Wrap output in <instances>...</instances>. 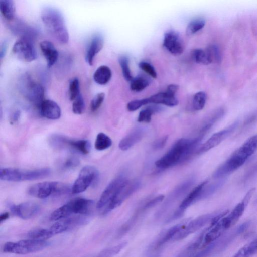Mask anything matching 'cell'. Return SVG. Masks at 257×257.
Here are the masks:
<instances>
[{
	"label": "cell",
	"instance_id": "33",
	"mask_svg": "<svg viewBox=\"0 0 257 257\" xmlns=\"http://www.w3.org/2000/svg\"><path fill=\"white\" fill-rule=\"evenodd\" d=\"M192 57L194 61L199 64L208 65L211 63L206 50L194 49L192 51Z\"/></svg>",
	"mask_w": 257,
	"mask_h": 257
},
{
	"label": "cell",
	"instance_id": "19",
	"mask_svg": "<svg viewBox=\"0 0 257 257\" xmlns=\"http://www.w3.org/2000/svg\"><path fill=\"white\" fill-rule=\"evenodd\" d=\"M104 44L103 37L99 34L95 35L91 40L87 47L85 60L89 65H92L95 56L102 49Z\"/></svg>",
	"mask_w": 257,
	"mask_h": 257
},
{
	"label": "cell",
	"instance_id": "25",
	"mask_svg": "<svg viewBox=\"0 0 257 257\" xmlns=\"http://www.w3.org/2000/svg\"><path fill=\"white\" fill-rule=\"evenodd\" d=\"M0 11L2 16L7 20H13L15 15V5L12 0L0 1Z\"/></svg>",
	"mask_w": 257,
	"mask_h": 257
},
{
	"label": "cell",
	"instance_id": "16",
	"mask_svg": "<svg viewBox=\"0 0 257 257\" xmlns=\"http://www.w3.org/2000/svg\"><path fill=\"white\" fill-rule=\"evenodd\" d=\"M52 139L54 140L55 144L69 145L83 154H87L90 151L91 144L87 140H69L61 136H56Z\"/></svg>",
	"mask_w": 257,
	"mask_h": 257
},
{
	"label": "cell",
	"instance_id": "9",
	"mask_svg": "<svg viewBox=\"0 0 257 257\" xmlns=\"http://www.w3.org/2000/svg\"><path fill=\"white\" fill-rule=\"evenodd\" d=\"M218 214L212 213L203 215L191 221L175 235L172 240H181L185 238L201 229L209 222H211L213 218Z\"/></svg>",
	"mask_w": 257,
	"mask_h": 257
},
{
	"label": "cell",
	"instance_id": "26",
	"mask_svg": "<svg viewBox=\"0 0 257 257\" xmlns=\"http://www.w3.org/2000/svg\"><path fill=\"white\" fill-rule=\"evenodd\" d=\"M257 253V239L241 248L232 257H252Z\"/></svg>",
	"mask_w": 257,
	"mask_h": 257
},
{
	"label": "cell",
	"instance_id": "49",
	"mask_svg": "<svg viewBox=\"0 0 257 257\" xmlns=\"http://www.w3.org/2000/svg\"><path fill=\"white\" fill-rule=\"evenodd\" d=\"M178 89V86L176 84H170L168 86L166 90L168 93L175 95L176 92Z\"/></svg>",
	"mask_w": 257,
	"mask_h": 257
},
{
	"label": "cell",
	"instance_id": "3",
	"mask_svg": "<svg viewBox=\"0 0 257 257\" xmlns=\"http://www.w3.org/2000/svg\"><path fill=\"white\" fill-rule=\"evenodd\" d=\"M41 18L49 33L59 42L66 44L69 41V33L62 13L57 9L46 7L41 13Z\"/></svg>",
	"mask_w": 257,
	"mask_h": 257
},
{
	"label": "cell",
	"instance_id": "8",
	"mask_svg": "<svg viewBox=\"0 0 257 257\" xmlns=\"http://www.w3.org/2000/svg\"><path fill=\"white\" fill-rule=\"evenodd\" d=\"M141 182L138 180H127L119 189L103 212L106 214L120 206L127 198L139 189Z\"/></svg>",
	"mask_w": 257,
	"mask_h": 257
},
{
	"label": "cell",
	"instance_id": "28",
	"mask_svg": "<svg viewBox=\"0 0 257 257\" xmlns=\"http://www.w3.org/2000/svg\"><path fill=\"white\" fill-rule=\"evenodd\" d=\"M161 110L162 108L160 106L157 105L149 106L140 112L137 121L139 122H150L153 114L160 111Z\"/></svg>",
	"mask_w": 257,
	"mask_h": 257
},
{
	"label": "cell",
	"instance_id": "52",
	"mask_svg": "<svg viewBox=\"0 0 257 257\" xmlns=\"http://www.w3.org/2000/svg\"><path fill=\"white\" fill-rule=\"evenodd\" d=\"M9 217V213L8 212H4L0 215V222L2 223Z\"/></svg>",
	"mask_w": 257,
	"mask_h": 257
},
{
	"label": "cell",
	"instance_id": "41",
	"mask_svg": "<svg viewBox=\"0 0 257 257\" xmlns=\"http://www.w3.org/2000/svg\"><path fill=\"white\" fill-rule=\"evenodd\" d=\"M85 102L81 94L79 95L72 103V111L76 114H81L85 110Z\"/></svg>",
	"mask_w": 257,
	"mask_h": 257
},
{
	"label": "cell",
	"instance_id": "31",
	"mask_svg": "<svg viewBox=\"0 0 257 257\" xmlns=\"http://www.w3.org/2000/svg\"><path fill=\"white\" fill-rule=\"evenodd\" d=\"M72 215L67 203L54 211L50 215V219L51 221H59L68 217Z\"/></svg>",
	"mask_w": 257,
	"mask_h": 257
},
{
	"label": "cell",
	"instance_id": "46",
	"mask_svg": "<svg viewBox=\"0 0 257 257\" xmlns=\"http://www.w3.org/2000/svg\"><path fill=\"white\" fill-rule=\"evenodd\" d=\"M79 160L76 157H70L64 161L62 168L64 170H71L79 165Z\"/></svg>",
	"mask_w": 257,
	"mask_h": 257
},
{
	"label": "cell",
	"instance_id": "44",
	"mask_svg": "<svg viewBox=\"0 0 257 257\" xmlns=\"http://www.w3.org/2000/svg\"><path fill=\"white\" fill-rule=\"evenodd\" d=\"M257 175V161L252 165L245 172L242 177V182L245 183L251 180Z\"/></svg>",
	"mask_w": 257,
	"mask_h": 257
},
{
	"label": "cell",
	"instance_id": "35",
	"mask_svg": "<svg viewBox=\"0 0 257 257\" xmlns=\"http://www.w3.org/2000/svg\"><path fill=\"white\" fill-rule=\"evenodd\" d=\"M205 25V21L201 18H196L192 20L186 28V34L192 35L201 30Z\"/></svg>",
	"mask_w": 257,
	"mask_h": 257
},
{
	"label": "cell",
	"instance_id": "5",
	"mask_svg": "<svg viewBox=\"0 0 257 257\" xmlns=\"http://www.w3.org/2000/svg\"><path fill=\"white\" fill-rule=\"evenodd\" d=\"M71 191L66 184L54 181H46L35 184L28 190V194L33 197L45 199L51 195L59 196Z\"/></svg>",
	"mask_w": 257,
	"mask_h": 257
},
{
	"label": "cell",
	"instance_id": "29",
	"mask_svg": "<svg viewBox=\"0 0 257 257\" xmlns=\"http://www.w3.org/2000/svg\"><path fill=\"white\" fill-rule=\"evenodd\" d=\"M27 236L30 239L46 241L53 236L49 229L37 228L30 231Z\"/></svg>",
	"mask_w": 257,
	"mask_h": 257
},
{
	"label": "cell",
	"instance_id": "47",
	"mask_svg": "<svg viewBox=\"0 0 257 257\" xmlns=\"http://www.w3.org/2000/svg\"><path fill=\"white\" fill-rule=\"evenodd\" d=\"M164 196H163V195L158 196L152 199V200L149 201L148 202H147L143 206V208L145 210L150 209V208L153 207L154 206H155V205H156L162 201V200L164 199Z\"/></svg>",
	"mask_w": 257,
	"mask_h": 257
},
{
	"label": "cell",
	"instance_id": "6",
	"mask_svg": "<svg viewBox=\"0 0 257 257\" xmlns=\"http://www.w3.org/2000/svg\"><path fill=\"white\" fill-rule=\"evenodd\" d=\"M48 245L49 243L46 241L29 238L17 242H8L4 245L3 251L5 252L24 254L41 250Z\"/></svg>",
	"mask_w": 257,
	"mask_h": 257
},
{
	"label": "cell",
	"instance_id": "38",
	"mask_svg": "<svg viewBox=\"0 0 257 257\" xmlns=\"http://www.w3.org/2000/svg\"><path fill=\"white\" fill-rule=\"evenodd\" d=\"M206 94L204 92L199 91L195 94L193 99V106L195 110L202 109L206 103Z\"/></svg>",
	"mask_w": 257,
	"mask_h": 257
},
{
	"label": "cell",
	"instance_id": "39",
	"mask_svg": "<svg viewBox=\"0 0 257 257\" xmlns=\"http://www.w3.org/2000/svg\"><path fill=\"white\" fill-rule=\"evenodd\" d=\"M206 51L208 54L210 60L212 62L220 63L221 61V54L219 47L213 44L210 45L207 49Z\"/></svg>",
	"mask_w": 257,
	"mask_h": 257
},
{
	"label": "cell",
	"instance_id": "51",
	"mask_svg": "<svg viewBox=\"0 0 257 257\" xmlns=\"http://www.w3.org/2000/svg\"><path fill=\"white\" fill-rule=\"evenodd\" d=\"M20 111H15L13 115H12V120L13 122H16L17 121L19 118V117H20Z\"/></svg>",
	"mask_w": 257,
	"mask_h": 257
},
{
	"label": "cell",
	"instance_id": "30",
	"mask_svg": "<svg viewBox=\"0 0 257 257\" xmlns=\"http://www.w3.org/2000/svg\"><path fill=\"white\" fill-rule=\"evenodd\" d=\"M112 143L109 137L103 133H99L96 136L94 146L96 150L102 151L109 148Z\"/></svg>",
	"mask_w": 257,
	"mask_h": 257
},
{
	"label": "cell",
	"instance_id": "20",
	"mask_svg": "<svg viewBox=\"0 0 257 257\" xmlns=\"http://www.w3.org/2000/svg\"><path fill=\"white\" fill-rule=\"evenodd\" d=\"M145 131L142 128L134 129L120 141L118 146L122 151H125L140 142L143 137Z\"/></svg>",
	"mask_w": 257,
	"mask_h": 257
},
{
	"label": "cell",
	"instance_id": "23",
	"mask_svg": "<svg viewBox=\"0 0 257 257\" xmlns=\"http://www.w3.org/2000/svg\"><path fill=\"white\" fill-rule=\"evenodd\" d=\"M147 98L149 103L162 104L168 106H174L178 103L175 95H172L166 91L158 93Z\"/></svg>",
	"mask_w": 257,
	"mask_h": 257
},
{
	"label": "cell",
	"instance_id": "14",
	"mask_svg": "<svg viewBox=\"0 0 257 257\" xmlns=\"http://www.w3.org/2000/svg\"><path fill=\"white\" fill-rule=\"evenodd\" d=\"M8 207L14 215L23 219L34 217L40 210L39 206L32 202H24L18 205L9 202Z\"/></svg>",
	"mask_w": 257,
	"mask_h": 257
},
{
	"label": "cell",
	"instance_id": "43",
	"mask_svg": "<svg viewBox=\"0 0 257 257\" xmlns=\"http://www.w3.org/2000/svg\"><path fill=\"white\" fill-rule=\"evenodd\" d=\"M148 98L134 100L130 101L127 104V109L129 111H134L143 105L148 104Z\"/></svg>",
	"mask_w": 257,
	"mask_h": 257
},
{
	"label": "cell",
	"instance_id": "50",
	"mask_svg": "<svg viewBox=\"0 0 257 257\" xmlns=\"http://www.w3.org/2000/svg\"><path fill=\"white\" fill-rule=\"evenodd\" d=\"M7 50V44L5 42H3L1 46V51H0V57L2 59L6 53Z\"/></svg>",
	"mask_w": 257,
	"mask_h": 257
},
{
	"label": "cell",
	"instance_id": "18",
	"mask_svg": "<svg viewBox=\"0 0 257 257\" xmlns=\"http://www.w3.org/2000/svg\"><path fill=\"white\" fill-rule=\"evenodd\" d=\"M67 204L72 214L85 215L90 212L94 201L84 198H77L70 200Z\"/></svg>",
	"mask_w": 257,
	"mask_h": 257
},
{
	"label": "cell",
	"instance_id": "21",
	"mask_svg": "<svg viewBox=\"0 0 257 257\" xmlns=\"http://www.w3.org/2000/svg\"><path fill=\"white\" fill-rule=\"evenodd\" d=\"M41 50L45 57L47 67L52 66L57 61L58 58V52L53 44L50 41L44 40L40 43Z\"/></svg>",
	"mask_w": 257,
	"mask_h": 257
},
{
	"label": "cell",
	"instance_id": "34",
	"mask_svg": "<svg viewBox=\"0 0 257 257\" xmlns=\"http://www.w3.org/2000/svg\"><path fill=\"white\" fill-rule=\"evenodd\" d=\"M224 182V180H221L209 185H207V183L202 189L199 200L206 198L214 194L222 186Z\"/></svg>",
	"mask_w": 257,
	"mask_h": 257
},
{
	"label": "cell",
	"instance_id": "1",
	"mask_svg": "<svg viewBox=\"0 0 257 257\" xmlns=\"http://www.w3.org/2000/svg\"><path fill=\"white\" fill-rule=\"evenodd\" d=\"M257 150V135L247 140L214 172L213 177L221 178L242 166Z\"/></svg>",
	"mask_w": 257,
	"mask_h": 257
},
{
	"label": "cell",
	"instance_id": "12",
	"mask_svg": "<svg viewBox=\"0 0 257 257\" xmlns=\"http://www.w3.org/2000/svg\"><path fill=\"white\" fill-rule=\"evenodd\" d=\"M12 50L18 57L26 62L34 61L37 57L34 45L28 39L22 38L16 41Z\"/></svg>",
	"mask_w": 257,
	"mask_h": 257
},
{
	"label": "cell",
	"instance_id": "36",
	"mask_svg": "<svg viewBox=\"0 0 257 257\" xmlns=\"http://www.w3.org/2000/svg\"><path fill=\"white\" fill-rule=\"evenodd\" d=\"M127 244L123 242L117 245L104 249L96 257H113L118 254Z\"/></svg>",
	"mask_w": 257,
	"mask_h": 257
},
{
	"label": "cell",
	"instance_id": "40",
	"mask_svg": "<svg viewBox=\"0 0 257 257\" xmlns=\"http://www.w3.org/2000/svg\"><path fill=\"white\" fill-rule=\"evenodd\" d=\"M68 92L69 99L72 101L81 94L80 93L79 82L77 78H74L70 81Z\"/></svg>",
	"mask_w": 257,
	"mask_h": 257
},
{
	"label": "cell",
	"instance_id": "17",
	"mask_svg": "<svg viewBox=\"0 0 257 257\" xmlns=\"http://www.w3.org/2000/svg\"><path fill=\"white\" fill-rule=\"evenodd\" d=\"M39 108L41 115L47 119H57L61 115L60 107L56 102L52 100L44 99Z\"/></svg>",
	"mask_w": 257,
	"mask_h": 257
},
{
	"label": "cell",
	"instance_id": "2",
	"mask_svg": "<svg viewBox=\"0 0 257 257\" xmlns=\"http://www.w3.org/2000/svg\"><path fill=\"white\" fill-rule=\"evenodd\" d=\"M201 139L197 137L193 139H180L176 141L171 149L155 162L156 166L161 169L172 167L182 162L190 157Z\"/></svg>",
	"mask_w": 257,
	"mask_h": 257
},
{
	"label": "cell",
	"instance_id": "15",
	"mask_svg": "<svg viewBox=\"0 0 257 257\" xmlns=\"http://www.w3.org/2000/svg\"><path fill=\"white\" fill-rule=\"evenodd\" d=\"M163 45L173 55L182 53L183 44L178 34L174 31H168L164 34Z\"/></svg>",
	"mask_w": 257,
	"mask_h": 257
},
{
	"label": "cell",
	"instance_id": "48",
	"mask_svg": "<svg viewBox=\"0 0 257 257\" xmlns=\"http://www.w3.org/2000/svg\"><path fill=\"white\" fill-rule=\"evenodd\" d=\"M167 136H165L160 139H158L154 143V148L156 149H159L163 148L167 142Z\"/></svg>",
	"mask_w": 257,
	"mask_h": 257
},
{
	"label": "cell",
	"instance_id": "7",
	"mask_svg": "<svg viewBox=\"0 0 257 257\" xmlns=\"http://www.w3.org/2000/svg\"><path fill=\"white\" fill-rule=\"evenodd\" d=\"M99 172L92 166H86L80 170L78 177L71 187L73 194H78L85 191L93 183L98 179Z\"/></svg>",
	"mask_w": 257,
	"mask_h": 257
},
{
	"label": "cell",
	"instance_id": "10",
	"mask_svg": "<svg viewBox=\"0 0 257 257\" xmlns=\"http://www.w3.org/2000/svg\"><path fill=\"white\" fill-rule=\"evenodd\" d=\"M23 92L25 97L31 103L39 107L44 100V90L39 83L26 77L23 83Z\"/></svg>",
	"mask_w": 257,
	"mask_h": 257
},
{
	"label": "cell",
	"instance_id": "32",
	"mask_svg": "<svg viewBox=\"0 0 257 257\" xmlns=\"http://www.w3.org/2000/svg\"><path fill=\"white\" fill-rule=\"evenodd\" d=\"M149 85V80L145 76L140 75L132 79L130 88L133 91L140 92L145 89Z\"/></svg>",
	"mask_w": 257,
	"mask_h": 257
},
{
	"label": "cell",
	"instance_id": "42",
	"mask_svg": "<svg viewBox=\"0 0 257 257\" xmlns=\"http://www.w3.org/2000/svg\"><path fill=\"white\" fill-rule=\"evenodd\" d=\"M105 97V94L103 92L97 93L91 100L90 105V110L94 112L101 106Z\"/></svg>",
	"mask_w": 257,
	"mask_h": 257
},
{
	"label": "cell",
	"instance_id": "24",
	"mask_svg": "<svg viewBox=\"0 0 257 257\" xmlns=\"http://www.w3.org/2000/svg\"><path fill=\"white\" fill-rule=\"evenodd\" d=\"M112 73L109 67L105 65H102L95 71L93 79L96 83L105 85L109 82Z\"/></svg>",
	"mask_w": 257,
	"mask_h": 257
},
{
	"label": "cell",
	"instance_id": "45",
	"mask_svg": "<svg viewBox=\"0 0 257 257\" xmlns=\"http://www.w3.org/2000/svg\"><path fill=\"white\" fill-rule=\"evenodd\" d=\"M139 67L154 78L157 76V72L154 67L150 63L146 62H141L139 64Z\"/></svg>",
	"mask_w": 257,
	"mask_h": 257
},
{
	"label": "cell",
	"instance_id": "13",
	"mask_svg": "<svg viewBox=\"0 0 257 257\" xmlns=\"http://www.w3.org/2000/svg\"><path fill=\"white\" fill-rule=\"evenodd\" d=\"M238 124V121H235L226 128L212 135L200 147L197 153L198 154L204 153L218 145L236 129Z\"/></svg>",
	"mask_w": 257,
	"mask_h": 257
},
{
	"label": "cell",
	"instance_id": "22",
	"mask_svg": "<svg viewBox=\"0 0 257 257\" xmlns=\"http://www.w3.org/2000/svg\"><path fill=\"white\" fill-rule=\"evenodd\" d=\"M207 183L208 181H205L196 186L182 201L177 210L183 214L189 206L199 200L202 189Z\"/></svg>",
	"mask_w": 257,
	"mask_h": 257
},
{
	"label": "cell",
	"instance_id": "4",
	"mask_svg": "<svg viewBox=\"0 0 257 257\" xmlns=\"http://www.w3.org/2000/svg\"><path fill=\"white\" fill-rule=\"evenodd\" d=\"M50 174L51 170L48 168L34 170L3 168L0 170V178L6 181L20 182L45 178Z\"/></svg>",
	"mask_w": 257,
	"mask_h": 257
},
{
	"label": "cell",
	"instance_id": "11",
	"mask_svg": "<svg viewBox=\"0 0 257 257\" xmlns=\"http://www.w3.org/2000/svg\"><path fill=\"white\" fill-rule=\"evenodd\" d=\"M124 175H119L113 179L106 186L99 199L96 207L98 209H102L106 207L117 193L120 187L127 181Z\"/></svg>",
	"mask_w": 257,
	"mask_h": 257
},
{
	"label": "cell",
	"instance_id": "27",
	"mask_svg": "<svg viewBox=\"0 0 257 257\" xmlns=\"http://www.w3.org/2000/svg\"><path fill=\"white\" fill-rule=\"evenodd\" d=\"M203 236L200 235L197 239L190 243L186 248L176 257H192L196 253L195 252L198 248L203 244Z\"/></svg>",
	"mask_w": 257,
	"mask_h": 257
},
{
	"label": "cell",
	"instance_id": "37",
	"mask_svg": "<svg viewBox=\"0 0 257 257\" xmlns=\"http://www.w3.org/2000/svg\"><path fill=\"white\" fill-rule=\"evenodd\" d=\"M118 61L124 78L126 80L131 81L133 78L129 67L128 58L125 56H120L119 58Z\"/></svg>",
	"mask_w": 257,
	"mask_h": 257
}]
</instances>
